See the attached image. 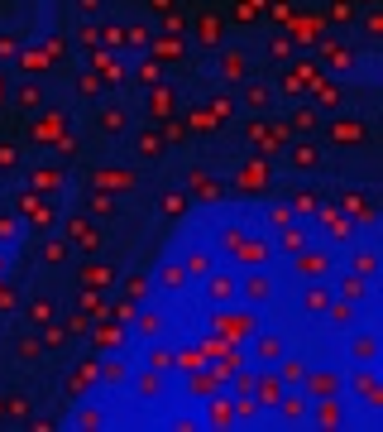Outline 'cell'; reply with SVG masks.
Instances as JSON below:
<instances>
[{
	"mask_svg": "<svg viewBox=\"0 0 383 432\" xmlns=\"http://www.w3.org/2000/svg\"><path fill=\"white\" fill-rule=\"evenodd\" d=\"M364 135H369L364 120H335L331 125V139H340V144H364Z\"/></svg>",
	"mask_w": 383,
	"mask_h": 432,
	"instance_id": "cell-1",
	"label": "cell"
},
{
	"mask_svg": "<svg viewBox=\"0 0 383 432\" xmlns=\"http://www.w3.org/2000/svg\"><path fill=\"white\" fill-rule=\"evenodd\" d=\"M254 355H259L264 365L283 360V336H278V331H264V336H254Z\"/></svg>",
	"mask_w": 383,
	"mask_h": 432,
	"instance_id": "cell-2",
	"label": "cell"
},
{
	"mask_svg": "<svg viewBox=\"0 0 383 432\" xmlns=\"http://www.w3.org/2000/svg\"><path fill=\"white\" fill-rule=\"evenodd\" d=\"M235 293H240V284H235V274H216V279L206 284V298H211V303H230Z\"/></svg>",
	"mask_w": 383,
	"mask_h": 432,
	"instance_id": "cell-3",
	"label": "cell"
},
{
	"mask_svg": "<svg viewBox=\"0 0 383 432\" xmlns=\"http://www.w3.org/2000/svg\"><path fill=\"white\" fill-rule=\"evenodd\" d=\"M302 380L311 384L316 399H335V394H340V375H302Z\"/></svg>",
	"mask_w": 383,
	"mask_h": 432,
	"instance_id": "cell-4",
	"label": "cell"
},
{
	"mask_svg": "<svg viewBox=\"0 0 383 432\" xmlns=\"http://www.w3.org/2000/svg\"><path fill=\"white\" fill-rule=\"evenodd\" d=\"M68 235H72V240H82L87 250H96V240H101V235H96V226L87 221V216H72V221H68Z\"/></svg>",
	"mask_w": 383,
	"mask_h": 432,
	"instance_id": "cell-5",
	"label": "cell"
},
{
	"mask_svg": "<svg viewBox=\"0 0 383 432\" xmlns=\"http://www.w3.org/2000/svg\"><path fill=\"white\" fill-rule=\"evenodd\" d=\"M245 298H249V303H269V298H273V284H269L264 274H249V279H245Z\"/></svg>",
	"mask_w": 383,
	"mask_h": 432,
	"instance_id": "cell-6",
	"label": "cell"
},
{
	"mask_svg": "<svg viewBox=\"0 0 383 432\" xmlns=\"http://www.w3.org/2000/svg\"><path fill=\"white\" fill-rule=\"evenodd\" d=\"M297 274L316 284V279L326 274V255H297Z\"/></svg>",
	"mask_w": 383,
	"mask_h": 432,
	"instance_id": "cell-7",
	"label": "cell"
},
{
	"mask_svg": "<svg viewBox=\"0 0 383 432\" xmlns=\"http://www.w3.org/2000/svg\"><path fill=\"white\" fill-rule=\"evenodd\" d=\"M245 101H249V110H264L273 101V92H269L264 82H249V87H245Z\"/></svg>",
	"mask_w": 383,
	"mask_h": 432,
	"instance_id": "cell-8",
	"label": "cell"
},
{
	"mask_svg": "<svg viewBox=\"0 0 383 432\" xmlns=\"http://www.w3.org/2000/svg\"><path fill=\"white\" fill-rule=\"evenodd\" d=\"M316 77H321V72L307 63V68H292V72H287V87H292V92H302V87H311Z\"/></svg>",
	"mask_w": 383,
	"mask_h": 432,
	"instance_id": "cell-9",
	"label": "cell"
},
{
	"mask_svg": "<svg viewBox=\"0 0 383 432\" xmlns=\"http://www.w3.org/2000/svg\"><path fill=\"white\" fill-rule=\"evenodd\" d=\"M134 149H139V159H158V154H163V139H158V135H149V130H144V135H139V139H134Z\"/></svg>",
	"mask_w": 383,
	"mask_h": 432,
	"instance_id": "cell-10",
	"label": "cell"
},
{
	"mask_svg": "<svg viewBox=\"0 0 383 432\" xmlns=\"http://www.w3.org/2000/svg\"><path fill=\"white\" fill-rule=\"evenodd\" d=\"M292 164H297V168H316V164H321V149H316V144H297V149H292Z\"/></svg>",
	"mask_w": 383,
	"mask_h": 432,
	"instance_id": "cell-11",
	"label": "cell"
},
{
	"mask_svg": "<svg viewBox=\"0 0 383 432\" xmlns=\"http://www.w3.org/2000/svg\"><path fill=\"white\" fill-rule=\"evenodd\" d=\"M259 399H264V404H278V399H283V380H278V375H264V380H259Z\"/></svg>",
	"mask_w": 383,
	"mask_h": 432,
	"instance_id": "cell-12",
	"label": "cell"
},
{
	"mask_svg": "<svg viewBox=\"0 0 383 432\" xmlns=\"http://www.w3.org/2000/svg\"><path fill=\"white\" fill-rule=\"evenodd\" d=\"M355 389H360V394H364L369 404H379V375H374V370H364V375L355 380Z\"/></svg>",
	"mask_w": 383,
	"mask_h": 432,
	"instance_id": "cell-13",
	"label": "cell"
},
{
	"mask_svg": "<svg viewBox=\"0 0 383 432\" xmlns=\"http://www.w3.org/2000/svg\"><path fill=\"white\" fill-rule=\"evenodd\" d=\"M374 269H379V255H374V250H360V255H355V274H360V279H369Z\"/></svg>",
	"mask_w": 383,
	"mask_h": 432,
	"instance_id": "cell-14",
	"label": "cell"
},
{
	"mask_svg": "<svg viewBox=\"0 0 383 432\" xmlns=\"http://www.w3.org/2000/svg\"><path fill=\"white\" fill-rule=\"evenodd\" d=\"M302 308H307V313H326V308H331V293H326V288H311V293L302 298Z\"/></svg>",
	"mask_w": 383,
	"mask_h": 432,
	"instance_id": "cell-15",
	"label": "cell"
},
{
	"mask_svg": "<svg viewBox=\"0 0 383 432\" xmlns=\"http://www.w3.org/2000/svg\"><path fill=\"white\" fill-rule=\"evenodd\" d=\"M374 351H379V341H374V336H360V341H355V360H360V365H369V360H374Z\"/></svg>",
	"mask_w": 383,
	"mask_h": 432,
	"instance_id": "cell-16",
	"label": "cell"
},
{
	"mask_svg": "<svg viewBox=\"0 0 383 432\" xmlns=\"http://www.w3.org/2000/svg\"><path fill=\"white\" fill-rule=\"evenodd\" d=\"M340 423V404H321L316 409V428H335Z\"/></svg>",
	"mask_w": 383,
	"mask_h": 432,
	"instance_id": "cell-17",
	"label": "cell"
},
{
	"mask_svg": "<svg viewBox=\"0 0 383 432\" xmlns=\"http://www.w3.org/2000/svg\"><path fill=\"white\" fill-rule=\"evenodd\" d=\"M39 101H43V87H39V82H24V87H19V106L29 110V106H39Z\"/></svg>",
	"mask_w": 383,
	"mask_h": 432,
	"instance_id": "cell-18",
	"label": "cell"
},
{
	"mask_svg": "<svg viewBox=\"0 0 383 432\" xmlns=\"http://www.w3.org/2000/svg\"><path fill=\"white\" fill-rule=\"evenodd\" d=\"M101 130H125V110L105 106V110H101Z\"/></svg>",
	"mask_w": 383,
	"mask_h": 432,
	"instance_id": "cell-19",
	"label": "cell"
},
{
	"mask_svg": "<svg viewBox=\"0 0 383 432\" xmlns=\"http://www.w3.org/2000/svg\"><path fill=\"white\" fill-rule=\"evenodd\" d=\"M311 125H316V110H311V106L292 110V130H311Z\"/></svg>",
	"mask_w": 383,
	"mask_h": 432,
	"instance_id": "cell-20",
	"label": "cell"
},
{
	"mask_svg": "<svg viewBox=\"0 0 383 432\" xmlns=\"http://www.w3.org/2000/svg\"><path fill=\"white\" fill-rule=\"evenodd\" d=\"M43 259H48V264H63V259H68V245H63V240H48V245H43Z\"/></svg>",
	"mask_w": 383,
	"mask_h": 432,
	"instance_id": "cell-21",
	"label": "cell"
},
{
	"mask_svg": "<svg viewBox=\"0 0 383 432\" xmlns=\"http://www.w3.org/2000/svg\"><path fill=\"white\" fill-rule=\"evenodd\" d=\"M302 375H307V365H302V360H283V384H297Z\"/></svg>",
	"mask_w": 383,
	"mask_h": 432,
	"instance_id": "cell-22",
	"label": "cell"
},
{
	"mask_svg": "<svg viewBox=\"0 0 383 432\" xmlns=\"http://www.w3.org/2000/svg\"><path fill=\"white\" fill-rule=\"evenodd\" d=\"M183 279H187V269H178V264L163 269V288H183Z\"/></svg>",
	"mask_w": 383,
	"mask_h": 432,
	"instance_id": "cell-23",
	"label": "cell"
},
{
	"mask_svg": "<svg viewBox=\"0 0 383 432\" xmlns=\"http://www.w3.org/2000/svg\"><path fill=\"white\" fill-rule=\"evenodd\" d=\"M48 313H53L48 298H34V303H29V317H34V322H48Z\"/></svg>",
	"mask_w": 383,
	"mask_h": 432,
	"instance_id": "cell-24",
	"label": "cell"
},
{
	"mask_svg": "<svg viewBox=\"0 0 383 432\" xmlns=\"http://www.w3.org/2000/svg\"><path fill=\"white\" fill-rule=\"evenodd\" d=\"M68 394H72V399H82V394H87V370H82V375H77V370L68 375Z\"/></svg>",
	"mask_w": 383,
	"mask_h": 432,
	"instance_id": "cell-25",
	"label": "cell"
},
{
	"mask_svg": "<svg viewBox=\"0 0 383 432\" xmlns=\"http://www.w3.org/2000/svg\"><path fill=\"white\" fill-rule=\"evenodd\" d=\"M163 212H168V216H183V212H187V197H183V193L163 197Z\"/></svg>",
	"mask_w": 383,
	"mask_h": 432,
	"instance_id": "cell-26",
	"label": "cell"
},
{
	"mask_svg": "<svg viewBox=\"0 0 383 432\" xmlns=\"http://www.w3.org/2000/svg\"><path fill=\"white\" fill-rule=\"evenodd\" d=\"M158 389H163V380H158L154 370H149V375H139V394H158Z\"/></svg>",
	"mask_w": 383,
	"mask_h": 432,
	"instance_id": "cell-27",
	"label": "cell"
},
{
	"mask_svg": "<svg viewBox=\"0 0 383 432\" xmlns=\"http://www.w3.org/2000/svg\"><path fill=\"white\" fill-rule=\"evenodd\" d=\"M225 72H235V82H240V72H245V58L240 53H225V63H220Z\"/></svg>",
	"mask_w": 383,
	"mask_h": 432,
	"instance_id": "cell-28",
	"label": "cell"
},
{
	"mask_svg": "<svg viewBox=\"0 0 383 432\" xmlns=\"http://www.w3.org/2000/svg\"><path fill=\"white\" fill-rule=\"evenodd\" d=\"M225 418H235V409H230V404H216V409H211V423L225 428Z\"/></svg>",
	"mask_w": 383,
	"mask_h": 432,
	"instance_id": "cell-29",
	"label": "cell"
},
{
	"mask_svg": "<svg viewBox=\"0 0 383 432\" xmlns=\"http://www.w3.org/2000/svg\"><path fill=\"white\" fill-rule=\"evenodd\" d=\"M19 164V149L14 144H0V168H14Z\"/></svg>",
	"mask_w": 383,
	"mask_h": 432,
	"instance_id": "cell-30",
	"label": "cell"
},
{
	"mask_svg": "<svg viewBox=\"0 0 383 432\" xmlns=\"http://www.w3.org/2000/svg\"><path fill=\"white\" fill-rule=\"evenodd\" d=\"M101 375H105V380H110V384H125V380H130V375H125V365H105V370H101Z\"/></svg>",
	"mask_w": 383,
	"mask_h": 432,
	"instance_id": "cell-31",
	"label": "cell"
},
{
	"mask_svg": "<svg viewBox=\"0 0 383 432\" xmlns=\"http://www.w3.org/2000/svg\"><path fill=\"white\" fill-rule=\"evenodd\" d=\"M283 404V418H302V399H278Z\"/></svg>",
	"mask_w": 383,
	"mask_h": 432,
	"instance_id": "cell-32",
	"label": "cell"
},
{
	"mask_svg": "<svg viewBox=\"0 0 383 432\" xmlns=\"http://www.w3.org/2000/svg\"><path fill=\"white\" fill-rule=\"evenodd\" d=\"M139 82H149V87H154V82H158V63H144V68H139Z\"/></svg>",
	"mask_w": 383,
	"mask_h": 432,
	"instance_id": "cell-33",
	"label": "cell"
},
{
	"mask_svg": "<svg viewBox=\"0 0 383 432\" xmlns=\"http://www.w3.org/2000/svg\"><path fill=\"white\" fill-rule=\"evenodd\" d=\"M302 240H307L302 230H287V235H283V250H302Z\"/></svg>",
	"mask_w": 383,
	"mask_h": 432,
	"instance_id": "cell-34",
	"label": "cell"
},
{
	"mask_svg": "<svg viewBox=\"0 0 383 432\" xmlns=\"http://www.w3.org/2000/svg\"><path fill=\"white\" fill-rule=\"evenodd\" d=\"M345 298H364V284H360V274H355V279L345 284Z\"/></svg>",
	"mask_w": 383,
	"mask_h": 432,
	"instance_id": "cell-35",
	"label": "cell"
},
{
	"mask_svg": "<svg viewBox=\"0 0 383 432\" xmlns=\"http://www.w3.org/2000/svg\"><path fill=\"white\" fill-rule=\"evenodd\" d=\"M0 240H14V221L10 216H0Z\"/></svg>",
	"mask_w": 383,
	"mask_h": 432,
	"instance_id": "cell-36",
	"label": "cell"
},
{
	"mask_svg": "<svg viewBox=\"0 0 383 432\" xmlns=\"http://www.w3.org/2000/svg\"><path fill=\"white\" fill-rule=\"evenodd\" d=\"M77 5H82L87 14H96V10H101V0H77Z\"/></svg>",
	"mask_w": 383,
	"mask_h": 432,
	"instance_id": "cell-37",
	"label": "cell"
},
{
	"mask_svg": "<svg viewBox=\"0 0 383 432\" xmlns=\"http://www.w3.org/2000/svg\"><path fill=\"white\" fill-rule=\"evenodd\" d=\"M0 418H5V399H0Z\"/></svg>",
	"mask_w": 383,
	"mask_h": 432,
	"instance_id": "cell-38",
	"label": "cell"
}]
</instances>
